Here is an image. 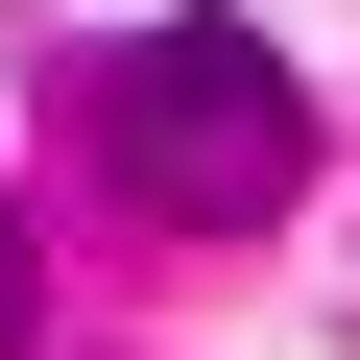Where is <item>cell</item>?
Listing matches in <instances>:
<instances>
[{
    "label": "cell",
    "mask_w": 360,
    "mask_h": 360,
    "mask_svg": "<svg viewBox=\"0 0 360 360\" xmlns=\"http://www.w3.org/2000/svg\"><path fill=\"white\" fill-rule=\"evenodd\" d=\"M96 168L168 240H264L312 193V72L264 25H144V49H96Z\"/></svg>",
    "instance_id": "obj_1"
},
{
    "label": "cell",
    "mask_w": 360,
    "mask_h": 360,
    "mask_svg": "<svg viewBox=\"0 0 360 360\" xmlns=\"http://www.w3.org/2000/svg\"><path fill=\"white\" fill-rule=\"evenodd\" d=\"M25 312H49V264H25V217H0V360H25Z\"/></svg>",
    "instance_id": "obj_2"
}]
</instances>
